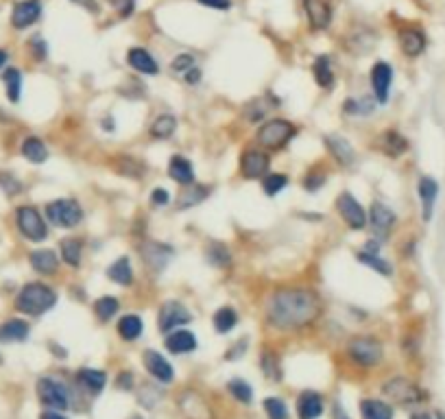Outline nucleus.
Listing matches in <instances>:
<instances>
[{"label":"nucleus","instance_id":"51","mask_svg":"<svg viewBox=\"0 0 445 419\" xmlns=\"http://www.w3.org/2000/svg\"><path fill=\"white\" fill-rule=\"evenodd\" d=\"M0 186L5 188L7 195H20V190H22V184L9 173H0Z\"/></svg>","mask_w":445,"mask_h":419},{"label":"nucleus","instance_id":"23","mask_svg":"<svg viewBox=\"0 0 445 419\" xmlns=\"http://www.w3.org/2000/svg\"><path fill=\"white\" fill-rule=\"evenodd\" d=\"M299 419H319L323 415V397L317 391H304L297 400Z\"/></svg>","mask_w":445,"mask_h":419},{"label":"nucleus","instance_id":"22","mask_svg":"<svg viewBox=\"0 0 445 419\" xmlns=\"http://www.w3.org/2000/svg\"><path fill=\"white\" fill-rule=\"evenodd\" d=\"M29 262H31L33 271H38L40 276H55L57 269H59V258L51 249H36V251H31Z\"/></svg>","mask_w":445,"mask_h":419},{"label":"nucleus","instance_id":"3","mask_svg":"<svg viewBox=\"0 0 445 419\" xmlns=\"http://www.w3.org/2000/svg\"><path fill=\"white\" fill-rule=\"evenodd\" d=\"M46 219L55 228L70 230L84 221V209L75 199H55L46 205Z\"/></svg>","mask_w":445,"mask_h":419},{"label":"nucleus","instance_id":"62","mask_svg":"<svg viewBox=\"0 0 445 419\" xmlns=\"http://www.w3.org/2000/svg\"><path fill=\"white\" fill-rule=\"evenodd\" d=\"M7 59H9L7 51H3V48H0V68H3V66H5V63H7Z\"/></svg>","mask_w":445,"mask_h":419},{"label":"nucleus","instance_id":"10","mask_svg":"<svg viewBox=\"0 0 445 419\" xmlns=\"http://www.w3.org/2000/svg\"><path fill=\"white\" fill-rule=\"evenodd\" d=\"M384 393L400 402V404H419V402L423 400V391L419 389V386L415 382H410L406 378H393L384 384Z\"/></svg>","mask_w":445,"mask_h":419},{"label":"nucleus","instance_id":"16","mask_svg":"<svg viewBox=\"0 0 445 419\" xmlns=\"http://www.w3.org/2000/svg\"><path fill=\"white\" fill-rule=\"evenodd\" d=\"M417 192H419V201H421V216L423 221H432V214H435V205H437V199H439V184L437 180H432V177H421L419 180V186H417Z\"/></svg>","mask_w":445,"mask_h":419},{"label":"nucleus","instance_id":"7","mask_svg":"<svg viewBox=\"0 0 445 419\" xmlns=\"http://www.w3.org/2000/svg\"><path fill=\"white\" fill-rule=\"evenodd\" d=\"M38 397L44 406L51 411H65L70 409V391L65 389V384H61L55 378H40L38 380Z\"/></svg>","mask_w":445,"mask_h":419},{"label":"nucleus","instance_id":"30","mask_svg":"<svg viewBox=\"0 0 445 419\" xmlns=\"http://www.w3.org/2000/svg\"><path fill=\"white\" fill-rule=\"evenodd\" d=\"M59 251H61V260L72 267L79 269L81 264V255H84V240L79 238H63L59 243Z\"/></svg>","mask_w":445,"mask_h":419},{"label":"nucleus","instance_id":"20","mask_svg":"<svg viewBox=\"0 0 445 419\" xmlns=\"http://www.w3.org/2000/svg\"><path fill=\"white\" fill-rule=\"evenodd\" d=\"M164 345H166V349L171 354H190L196 349V336L186 328H177L166 334Z\"/></svg>","mask_w":445,"mask_h":419},{"label":"nucleus","instance_id":"61","mask_svg":"<svg viewBox=\"0 0 445 419\" xmlns=\"http://www.w3.org/2000/svg\"><path fill=\"white\" fill-rule=\"evenodd\" d=\"M410 419H435V417L428 413H415V415H410Z\"/></svg>","mask_w":445,"mask_h":419},{"label":"nucleus","instance_id":"37","mask_svg":"<svg viewBox=\"0 0 445 419\" xmlns=\"http://www.w3.org/2000/svg\"><path fill=\"white\" fill-rule=\"evenodd\" d=\"M214 328H217L219 334H227L232 332L238 324V315L236 310L232 308V306H223V308H219L217 313H214V319H212Z\"/></svg>","mask_w":445,"mask_h":419},{"label":"nucleus","instance_id":"46","mask_svg":"<svg viewBox=\"0 0 445 419\" xmlns=\"http://www.w3.org/2000/svg\"><path fill=\"white\" fill-rule=\"evenodd\" d=\"M373 101L369 99H348L343 103V111L345 114H354V116H367L373 111Z\"/></svg>","mask_w":445,"mask_h":419},{"label":"nucleus","instance_id":"2","mask_svg":"<svg viewBox=\"0 0 445 419\" xmlns=\"http://www.w3.org/2000/svg\"><path fill=\"white\" fill-rule=\"evenodd\" d=\"M55 303H57V293L42 282H31L22 286V291L15 297V308L22 315H31V317H40L48 313Z\"/></svg>","mask_w":445,"mask_h":419},{"label":"nucleus","instance_id":"47","mask_svg":"<svg viewBox=\"0 0 445 419\" xmlns=\"http://www.w3.org/2000/svg\"><path fill=\"white\" fill-rule=\"evenodd\" d=\"M265 411H267L269 419H288V409L284 404V400H279V397H267Z\"/></svg>","mask_w":445,"mask_h":419},{"label":"nucleus","instance_id":"63","mask_svg":"<svg viewBox=\"0 0 445 419\" xmlns=\"http://www.w3.org/2000/svg\"><path fill=\"white\" fill-rule=\"evenodd\" d=\"M435 419H445V413H441V411H439V413H435Z\"/></svg>","mask_w":445,"mask_h":419},{"label":"nucleus","instance_id":"42","mask_svg":"<svg viewBox=\"0 0 445 419\" xmlns=\"http://www.w3.org/2000/svg\"><path fill=\"white\" fill-rule=\"evenodd\" d=\"M358 262L360 264H365L369 269H373L375 273H380V276H393V267L389 264V260H384V258L380 255H373V253H367V251H360L358 255Z\"/></svg>","mask_w":445,"mask_h":419},{"label":"nucleus","instance_id":"28","mask_svg":"<svg viewBox=\"0 0 445 419\" xmlns=\"http://www.w3.org/2000/svg\"><path fill=\"white\" fill-rule=\"evenodd\" d=\"M107 278L114 282V284H120V286H131V282H134V269H131V262L129 258L123 255L118 258V260H114L107 269Z\"/></svg>","mask_w":445,"mask_h":419},{"label":"nucleus","instance_id":"64","mask_svg":"<svg viewBox=\"0 0 445 419\" xmlns=\"http://www.w3.org/2000/svg\"><path fill=\"white\" fill-rule=\"evenodd\" d=\"M131 419H142V417H131Z\"/></svg>","mask_w":445,"mask_h":419},{"label":"nucleus","instance_id":"32","mask_svg":"<svg viewBox=\"0 0 445 419\" xmlns=\"http://www.w3.org/2000/svg\"><path fill=\"white\" fill-rule=\"evenodd\" d=\"M22 155L29 159V162L33 164H44L48 159V149L42 138L38 136H29L24 142H22Z\"/></svg>","mask_w":445,"mask_h":419},{"label":"nucleus","instance_id":"4","mask_svg":"<svg viewBox=\"0 0 445 419\" xmlns=\"http://www.w3.org/2000/svg\"><path fill=\"white\" fill-rule=\"evenodd\" d=\"M295 132L297 129H295L292 122H288L284 118H273V120H267L258 129L256 140H258L260 147H265V149H282L290 142Z\"/></svg>","mask_w":445,"mask_h":419},{"label":"nucleus","instance_id":"39","mask_svg":"<svg viewBox=\"0 0 445 419\" xmlns=\"http://www.w3.org/2000/svg\"><path fill=\"white\" fill-rule=\"evenodd\" d=\"M175 129H177V118L171 116V114H162L151 125V138L166 140V138H171L175 134Z\"/></svg>","mask_w":445,"mask_h":419},{"label":"nucleus","instance_id":"54","mask_svg":"<svg viewBox=\"0 0 445 419\" xmlns=\"http://www.w3.org/2000/svg\"><path fill=\"white\" fill-rule=\"evenodd\" d=\"M171 201V195L164 188H155L153 192H151V203L153 205H166Z\"/></svg>","mask_w":445,"mask_h":419},{"label":"nucleus","instance_id":"19","mask_svg":"<svg viewBox=\"0 0 445 419\" xmlns=\"http://www.w3.org/2000/svg\"><path fill=\"white\" fill-rule=\"evenodd\" d=\"M323 140H325V147L329 149V153H332V157L336 159L341 166H352L356 162V151L345 138L329 134Z\"/></svg>","mask_w":445,"mask_h":419},{"label":"nucleus","instance_id":"57","mask_svg":"<svg viewBox=\"0 0 445 419\" xmlns=\"http://www.w3.org/2000/svg\"><path fill=\"white\" fill-rule=\"evenodd\" d=\"M75 5H79V7H84V9H88V11H98V3L96 0H72Z\"/></svg>","mask_w":445,"mask_h":419},{"label":"nucleus","instance_id":"14","mask_svg":"<svg viewBox=\"0 0 445 419\" xmlns=\"http://www.w3.org/2000/svg\"><path fill=\"white\" fill-rule=\"evenodd\" d=\"M42 18V3L40 0H22L11 11V24L15 29H29Z\"/></svg>","mask_w":445,"mask_h":419},{"label":"nucleus","instance_id":"26","mask_svg":"<svg viewBox=\"0 0 445 419\" xmlns=\"http://www.w3.org/2000/svg\"><path fill=\"white\" fill-rule=\"evenodd\" d=\"M169 175L171 180L181 184V186H192L194 184V166L190 164V159L184 155H173L169 162Z\"/></svg>","mask_w":445,"mask_h":419},{"label":"nucleus","instance_id":"25","mask_svg":"<svg viewBox=\"0 0 445 419\" xmlns=\"http://www.w3.org/2000/svg\"><path fill=\"white\" fill-rule=\"evenodd\" d=\"M31 334V326L24 319H9L0 326V343H22Z\"/></svg>","mask_w":445,"mask_h":419},{"label":"nucleus","instance_id":"15","mask_svg":"<svg viewBox=\"0 0 445 419\" xmlns=\"http://www.w3.org/2000/svg\"><path fill=\"white\" fill-rule=\"evenodd\" d=\"M369 223H371L373 232H375L377 236H380V238H384V236H389V234L393 232L395 223H398V216H395V212H393V209H391L389 205H384V203H380V201H375V203L371 205Z\"/></svg>","mask_w":445,"mask_h":419},{"label":"nucleus","instance_id":"1","mask_svg":"<svg viewBox=\"0 0 445 419\" xmlns=\"http://www.w3.org/2000/svg\"><path fill=\"white\" fill-rule=\"evenodd\" d=\"M321 315V297L310 288H279L267 303V321L277 330H302Z\"/></svg>","mask_w":445,"mask_h":419},{"label":"nucleus","instance_id":"36","mask_svg":"<svg viewBox=\"0 0 445 419\" xmlns=\"http://www.w3.org/2000/svg\"><path fill=\"white\" fill-rule=\"evenodd\" d=\"M312 74H315V81L321 88H332L334 84V72H332V61H329L327 55H319L315 59V66H312Z\"/></svg>","mask_w":445,"mask_h":419},{"label":"nucleus","instance_id":"38","mask_svg":"<svg viewBox=\"0 0 445 419\" xmlns=\"http://www.w3.org/2000/svg\"><path fill=\"white\" fill-rule=\"evenodd\" d=\"M116 171L125 177H131V180H140V177L144 175L146 166L144 162H140V159L131 157V155H116Z\"/></svg>","mask_w":445,"mask_h":419},{"label":"nucleus","instance_id":"45","mask_svg":"<svg viewBox=\"0 0 445 419\" xmlns=\"http://www.w3.org/2000/svg\"><path fill=\"white\" fill-rule=\"evenodd\" d=\"M227 389H229V393H232L238 402H242V404H249V402L253 400V389H251V384L247 382V380H242V378L229 380Z\"/></svg>","mask_w":445,"mask_h":419},{"label":"nucleus","instance_id":"6","mask_svg":"<svg viewBox=\"0 0 445 419\" xmlns=\"http://www.w3.org/2000/svg\"><path fill=\"white\" fill-rule=\"evenodd\" d=\"M348 356L360 367H373L382 358V343L373 336H356L348 343Z\"/></svg>","mask_w":445,"mask_h":419},{"label":"nucleus","instance_id":"35","mask_svg":"<svg viewBox=\"0 0 445 419\" xmlns=\"http://www.w3.org/2000/svg\"><path fill=\"white\" fill-rule=\"evenodd\" d=\"M210 195V188L208 186H188L184 192L179 195L177 199V209H188V207H194L199 205L201 201H205Z\"/></svg>","mask_w":445,"mask_h":419},{"label":"nucleus","instance_id":"55","mask_svg":"<svg viewBox=\"0 0 445 419\" xmlns=\"http://www.w3.org/2000/svg\"><path fill=\"white\" fill-rule=\"evenodd\" d=\"M116 386L123 391H129V389H134V376H131L129 372H123L118 378H116Z\"/></svg>","mask_w":445,"mask_h":419},{"label":"nucleus","instance_id":"34","mask_svg":"<svg viewBox=\"0 0 445 419\" xmlns=\"http://www.w3.org/2000/svg\"><path fill=\"white\" fill-rule=\"evenodd\" d=\"M360 415L362 419H393V409L380 400H362Z\"/></svg>","mask_w":445,"mask_h":419},{"label":"nucleus","instance_id":"13","mask_svg":"<svg viewBox=\"0 0 445 419\" xmlns=\"http://www.w3.org/2000/svg\"><path fill=\"white\" fill-rule=\"evenodd\" d=\"M393 84V68L387 61H375L371 68V88L375 94V101L384 105L389 101V92Z\"/></svg>","mask_w":445,"mask_h":419},{"label":"nucleus","instance_id":"21","mask_svg":"<svg viewBox=\"0 0 445 419\" xmlns=\"http://www.w3.org/2000/svg\"><path fill=\"white\" fill-rule=\"evenodd\" d=\"M127 61H129V66L134 68L136 72L140 74H157L159 72V66H157V61L153 59V55L146 51V48H129V53H127Z\"/></svg>","mask_w":445,"mask_h":419},{"label":"nucleus","instance_id":"53","mask_svg":"<svg viewBox=\"0 0 445 419\" xmlns=\"http://www.w3.org/2000/svg\"><path fill=\"white\" fill-rule=\"evenodd\" d=\"M199 5L210 7V9H219V11H227L232 7V0H196Z\"/></svg>","mask_w":445,"mask_h":419},{"label":"nucleus","instance_id":"24","mask_svg":"<svg viewBox=\"0 0 445 419\" xmlns=\"http://www.w3.org/2000/svg\"><path fill=\"white\" fill-rule=\"evenodd\" d=\"M179 406L184 409V413L190 417V419H210L212 413L205 404V400L199 397V393L196 391H184V395L179 397Z\"/></svg>","mask_w":445,"mask_h":419},{"label":"nucleus","instance_id":"59","mask_svg":"<svg viewBox=\"0 0 445 419\" xmlns=\"http://www.w3.org/2000/svg\"><path fill=\"white\" fill-rule=\"evenodd\" d=\"M40 419H65V417L59 411H46V413L40 415Z\"/></svg>","mask_w":445,"mask_h":419},{"label":"nucleus","instance_id":"49","mask_svg":"<svg viewBox=\"0 0 445 419\" xmlns=\"http://www.w3.org/2000/svg\"><path fill=\"white\" fill-rule=\"evenodd\" d=\"M325 182H327V175H325V173H321V171H312V173H308V175H306L304 188H306L308 192H317V190H321V188L325 186Z\"/></svg>","mask_w":445,"mask_h":419},{"label":"nucleus","instance_id":"9","mask_svg":"<svg viewBox=\"0 0 445 419\" xmlns=\"http://www.w3.org/2000/svg\"><path fill=\"white\" fill-rule=\"evenodd\" d=\"M190 310L186 308L184 303H179V301H166L159 308V315H157V328L159 332L164 334H169L173 330H177L179 326H184V324H190Z\"/></svg>","mask_w":445,"mask_h":419},{"label":"nucleus","instance_id":"5","mask_svg":"<svg viewBox=\"0 0 445 419\" xmlns=\"http://www.w3.org/2000/svg\"><path fill=\"white\" fill-rule=\"evenodd\" d=\"M15 225H18L20 234L26 240H31V243H42L48 236V225L40 214V209L33 205H22L15 209Z\"/></svg>","mask_w":445,"mask_h":419},{"label":"nucleus","instance_id":"50","mask_svg":"<svg viewBox=\"0 0 445 419\" xmlns=\"http://www.w3.org/2000/svg\"><path fill=\"white\" fill-rule=\"evenodd\" d=\"M196 66V61H194V57L192 55H188V53H181V55H177L175 57V61H173V72L175 74H186L188 70H192Z\"/></svg>","mask_w":445,"mask_h":419},{"label":"nucleus","instance_id":"29","mask_svg":"<svg viewBox=\"0 0 445 419\" xmlns=\"http://www.w3.org/2000/svg\"><path fill=\"white\" fill-rule=\"evenodd\" d=\"M380 149L389 155V157H400L404 151H408V140L400 134L395 132V129H389V132H384L380 136Z\"/></svg>","mask_w":445,"mask_h":419},{"label":"nucleus","instance_id":"33","mask_svg":"<svg viewBox=\"0 0 445 419\" xmlns=\"http://www.w3.org/2000/svg\"><path fill=\"white\" fill-rule=\"evenodd\" d=\"M144 332V321L140 315H125L118 321V334L125 341H138Z\"/></svg>","mask_w":445,"mask_h":419},{"label":"nucleus","instance_id":"52","mask_svg":"<svg viewBox=\"0 0 445 419\" xmlns=\"http://www.w3.org/2000/svg\"><path fill=\"white\" fill-rule=\"evenodd\" d=\"M265 114H267L265 101H253V103L247 105V109H244V116L249 118L251 122H258L260 118H265Z\"/></svg>","mask_w":445,"mask_h":419},{"label":"nucleus","instance_id":"18","mask_svg":"<svg viewBox=\"0 0 445 419\" xmlns=\"http://www.w3.org/2000/svg\"><path fill=\"white\" fill-rule=\"evenodd\" d=\"M144 367H146V372L151 374L155 380L159 382H171L175 378V372H173V367L171 363L162 356V354L153 351V349H146L144 351Z\"/></svg>","mask_w":445,"mask_h":419},{"label":"nucleus","instance_id":"43","mask_svg":"<svg viewBox=\"0 0 445 419\" xmlns=\"http://www.w3.org/2000/svg\"><path fill=\"white\" fill-rule=\"evenodd\" d=\"M5 86H7V99L11 103H18L22 94V74L18 68H9L5 72Z\"/></svg>","mask_w":445,"mask_h":419},{"label":"nucleus","instance_id":"48","mask_svg":"<svg viewBox=\"0 0 445 419\" xmlns=\"http://www.w3.org/2000/svg\"><path fill=\"white\" fill-rule=\"evenodd\" d=\"M262 372H265V376L271 380H279V363H277L275 354H271V351L262 354Z\"/></svg>","mask_w":445,"mask_h":419},{"label":"nucleus","instance_id":"27","mask_svg":"<svg viewBox=\"0 0 445 419\" xmlns=\"http://www.w3.org/2000/svg\"><path fill=\"white\" fill-rule=\"evenodd\" d=\"M400 46L408 57H417L426 48V35L419 29H404L400 33Z\"/></svg>","mask_w":445,"mask_h":419},{"label":"nucleus","instance_id":"58","mask_svg":"<svg viewBox=\"0 0 445 419\" xmlns=\"http://www.w3.org/2000/svg\"><path fill=\"white\" fill-rule=\"evenodd\" d=\"M184 79H186L188 84H199V79H201V70L194 66L192 70H188V72L184 74Z\"/></svg>","mask_w":445,"mask_h":419},{"label":"nucleus","instance_id":"11","mask_svg":"<svg viewBox=\"0 0 445 419\" xmlns=\"http://www.w3.org/2000/svg\"><path fill=\"white\" fill-rule=\"evenodd\" d=\"M269 166H271L269 155L260 149H247L240 155V173L244 180H258V177L267 175Z\"/></svg>","mask_w":445,"mask_h":419},{"label":"nucleus","instance_id":"12","mask_svg":"<svg viewBox=\"0 0 445 419\" xmlns=\"http://www.w3.org/2000/svg\"><path fill=\"white\" fill-rule=\"evenodd\" d=\"M140 255H142V260L146 262L148 269L162 271V269H166L169 262H171L173 247L166 245V243H157V240H148V243H144L140 247Z\"/></svg>","mask_w":445,"mask_h":419},{"label":"nucleus","instance_id":"60","mask_svg":"<svg viewBox=\"0 0 445 419\" xmlns=\"http://www.w3.org/2000/svg\"><path fill=\"white\" fill-rule=\"evenodd\" d=\"M332 413H334V419H350V415L341 409V404H334V411H332Z\"/></svg>","mask_w":445,"mask_h":419},{"label":"nucleus","instance_id":"44","mask_svg":"<svg viewBox=\"0 0 445 419\" xmlns=\"http://www.w3.org/2000/svg\"><path fill=\"white\" fill-rule=\"evenodd\" d=\"M288 186V177L282 175V173H271V175H265V180H262V190L267 192V197H275L279 195L284 188Z\"/></svg>","mask_w":445,"mask_h":419},{"label":"nucleus","instance_id":"40","mask_svg":"<svg viewBox=\"0 0 445 419\" xmlns=\"http://www.w3.org/2000/svg\"><path fill=\"white\" fill-rule=\"evenodd\" d=\"M205 258L210 260L212 267H219V269L232 267V253H229V249L221 243H212L205 251Z\"/></svg>","mask_w":445,"mask_h":419},{"label":"nucleus","instance_id":"56","mask_svg":"<svg viewBox=\"0 0 445 419\" xmlns=\"http://www.w3.org/2000/svg\"><path fill=\"white\" fill-rule=\"evenodd\" d=\"M31 46H33V51H36V57H38V59H44V57H46L48 48H46V44H44L42 38H33Z\"/></svg>","mask_w":445,"mask_h":419},{"label":"nucleus","instance_id":"31","mask_svg":"<svg viewBox=\"0 0 445 419\" xmlns=\"http://www.w3.org/2000/svg\"><path fill=\"white\" fill-rule=\"evenodd\" d=\"M77 382L84 386V389H88L90 393L96 395L105 389L107 376H105V372H98V369H81V372L77 374Z\"/></svg>","mask_w":445,"mask_h":419},{"label":"nucleus","instance_id":"8","mask_svg":"<svg viewBox=\"0 0 445 419\" xmlns=\"http://www.w3.org/2000/svg\"><path fill=\"white\" fill-rule=\"evenodd\" d=\"M336 209L341 219L350 225V230L360 232L367 228V209L358 203V199L352 195V192H343V195L336 199Z\"/></svg>","mask_w":445,"mask_h":419},{"label":"nucleus","instance_id":"17","mask_svg":"<svg viewBox=\"0 0 445 419\" xmlns=\"http://www.w3.org/2000/svg\"><path fill=\"white\" fill-rule=\"evenodd\" d=\"M304 9L308 13V22L315 31H323L332 22V7L329 0H304Z\"/></svg>","mask_w":445,"mask_h":419},{"label":"nucleus","instance_id":"41","mask_svg":"<svg viewBox=\"0 0 445 419\" xmlns=\"http://www.w3.org/2000/svg\"><path fill=\"white\" fill-rule=\"evenodd\" d=\"M118 308H120V301L116 297H111V295H105V297H101L94 303L96 319L103 321V324H107L109 319H114V315L118 313Z\"/></svg>","mask_w":445,"mask_h":419}]
</instances>
